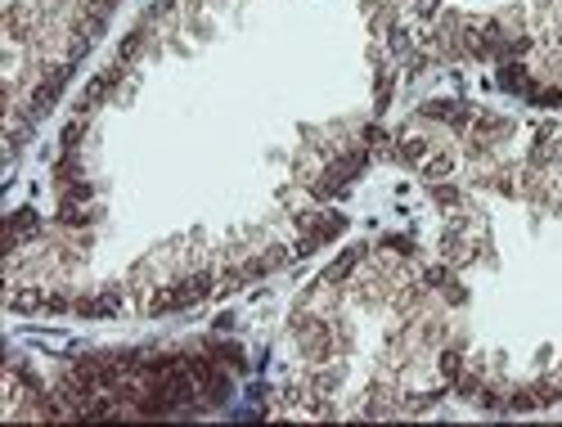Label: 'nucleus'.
Here are the masks:
<instances>
[{"mask_svg": "<svg viewBox=\"0 0 562 427\" xmlns=\"http://www.w3.org/2000/svg\"><path fill=\"white\" fill-rule=\"evenodd\" d=\"M297 396L311 414H405L454 383V324L437 270L351 252L293 315Z\"/></svg>", "mask_w": 562, "mask_h": 427, "instance_id": "nucleus-1", "label": "nucleus"}, {"mask_svg": "<svg viewBox=\"0 0 562 427\" xmlns=\"http://www.w3.org/2000/svg\"><path fill=\"white\" fill-rule=\"evenodd\" d=\"M473 59H495L508 86L536 100L562 94V0H518V5H446L437 41Z\"/></svg>", "mask_w": 562, "mask_h": 427, "instance_id": "nucleus-2", "label": "nucleus"}]
</instances>
